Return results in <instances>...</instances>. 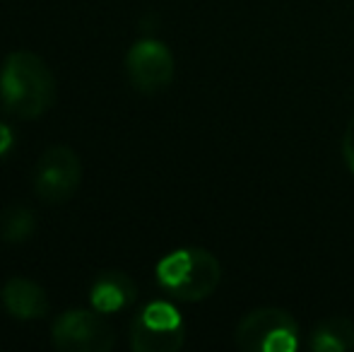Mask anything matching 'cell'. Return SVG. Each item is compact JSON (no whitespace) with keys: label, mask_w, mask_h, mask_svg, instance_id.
<instances>
[{"label":"cell","mask_w":354,"mask_h":352,"mask_svg":"<svg viewBox=\"0 0 354 352\" xmlns=\"http://www.w3.org/2000/svg\"><path fill=\"white\" fill-rule=\"evenodd\" d=\"M138 299V287L131 280V275L121 270H104L94 277L89 287V302L92 309L99 314H116V311L131 306Z\"/></svg>","instance_id":"9"},{"label":"cell","mask_w":354,"mask_h":352,"mask_svg":"<svg viewBox=\"0 0 354 352\" xmlns=\"http://www.w3.org/2000/svg\"><path fill=\"white\" fill-rule=\"evenodd\" d=\"M15 145V133L8 123H0V157H5Z\"/></svg>","instance_id":"13"},{"label":"cell","mask_w":354,"mask_h":352,"mask_svg":"<svg viewBox=\"0 0 354 352\" xmlns=\"http://www.w3.org/2000/svg\"><path fill=\"white\" fill-rule=\"evenodd\" d=\"M308 348L313 352L354 350V321L347 316H328L311 331Z\"/></svg>","instance_id":"10"},{"label":"cell","mask_w":354,"mask_h":352,"mask_svg":"<svg viewBox=\"0 0 354 352\" xmlns=\"http://www.w3.org/2000/svg\"><path fill=\"white\" fill-rule=\"evenodd\" d=\"M342 160H345L347 169L354 174V116L350 118L345 128V136H342Z\"/></svg>","instance_id":"12"},{"label":"cell","mask_w":354,"mask_h":352,"mask_svg":"<svg viewBox=\"0 0 354 352\" xmlns=\"http://www.w3.org/2000/svg\"><path fill=\"white\" fill-rule=\"evenodd\" d=\"M183 343L186 324L171 302H149L131 324V348L136 352H178Z\"/></svg>","instance_id":"4"},{"label":"cell","mask_w":354,"mask_h":352,"mask_svg":"<svg viewBox=\"0 0 354 352\" xmlns=\"http://www.w3.org/2000/svg\"><path fill=\"white\" fill-rule=\"evenodd\" d=\"M126 71L131 85L142 94H157L167 89L174 80V53L167 44L157 39H140L133 44L126 56Z\"/></svg>","instance_id":"7"},{"label":"cell","mask_w":354,"mask_h":352,"mask_svg":"<svg viewBox=\"0 0 354 352\" xmlns=\"http://www.w3.org/2000/svg\"><path fill=\"white\" fill-rule=\"evenodd\" d=\"M157 282L178 302H203L219 287L222 266L217 256L201 246H183L157 263Z\"/></svg>","instance_id":"2"},{"label":"cell","mask_w":354,"mask_h":352,"mask_svg":"<svg viewBox=\"0 0 354 352\" xmlns=\"http://www.w3.org/2000/svg\"><path fill=\"white\" fill-rule=\"evenodd\" d=\"M3 306L17 321H37L48 314V295L29 277H10L0 292Z\"/></svg>","instance_id":"8"},{"label":"cell","mask_w":354,"mask_h":352,"mask_svg":"<svg viewBox=\"0 0 354 352\" xmlns=\"http://www.w3.org/2000/svg\"><path fill=\"white\" fill-rule=\"evenodd\" d=\"M56 102V77L41 56L15 51L0 68V104L15 118H41Z\"/></svg>","instance_id":"1"},{"label":"cell","mask_w":354,"mask_h":352,"mask_svg":"<svg viewBox=\"0 0 354 352\" xmlns=\"http://www.w3.org/2000/svg\"><path fill=\"white\" fill-rule=\"evenodd\" d=\"M234 343L241 352H297L299 324L287 309H253L236 324Z\"/></svg>","instance_id":"3"},{"label":"cell","mask_w":354,"mask_h":352,"mask_svg":"<svg viewBox=\"0 0 354 352\" xmlns=\"http://www.w3.org/2000/svg\"><path fill=\"white\" fill-rule=\"evenodd\" d=\"M51 340L63 352H109L116 345V331L97 309H71L53 321Z\"/></svg>","instance_id":"5"},{"label":"cell","mask_w":354,"mask_h":352,"mask_svg":"<svg viewBox=\"0 0 354 352\" xmlns=\"http://www.w3.org/2000/svg\"><path fill=\"white\" fill-rule=\"evenodd\" d=\"M82 181V165L73 147L53 145L39 157L34 167V191L44 203H66Z\"/></svg>","instance_id":"6"},{"label":"cell","mask_w":354,"mask_h":352,"mask_svg":"<svg viewBox=\"0 0 354 352\" xmlns=\"http://www.w3.org/2000/svg\"><path fill=\"white\" fill-rule=\"evenodd\" d=\"M37 230V215L27 207H8L0 212V241L5 244H22Z\"/></svg>","instance_id":"11"}]
</instances>
